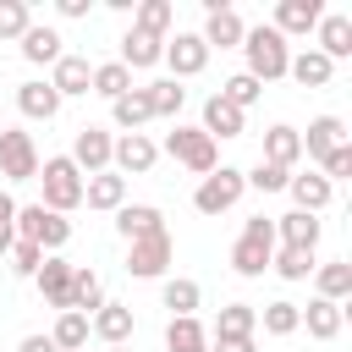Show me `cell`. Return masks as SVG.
Returning <instances> with one entry per match:
<instances>
[{"instance_id":"8fae6325","label":"cell","mask_w":352,"mask_h":352,"mask_svg":"<svg viewBox=\"0 0 352 352\" xmlns=\"http://www.w3.org/2000/svg\"><path fill=\"white\" fill-rule=\"evenodd\" d=\"M154 160H160V143H154L148 132H121L116 148H110V170H116V176H148Z\"/></svg>"},{"instance_id":"3957f363","label":"cell","mask_w":352,"mask_h":352,"mask_svg":"<svg viewBox=\"0 0 352 352\" xmlns=\"http://www.w3.org/2000/svg\"><path fill=\"white\" fill-rule=\"evenodd\" d=\"M38 187H44V209L50 214H72V209H82V170L66 160V154H50V160H38V176H33Z\"/></svg>"},{"instance_id":"681fc988","label":"cell","mask_w":352,"mask_h":352,"mask_svg":"<svg viewBox=\"0 0 352 352\" xmlns=\"http://www.w3.org/2000/svg\"><path fill=\"white\" fill-rule=\"evenodd\" d=\"M55 11H60L66 22H77V16H88V0H55Z\"/></svg>"},{"instance_id":"5b68a950","label":"cell","mask_w":352,"mask_h":352,"mask_svg":"<svg viewBox=\"0 0 352 352\" xmlns=\"http://www.w3.org/2000/svg\"><path fill=\"white\" fill-rule=\"evenodd\" d=\"M160 154H170V160H176V165H187L192 176H209V170L220 165V143H214V138H204L198 126H182V121L165 132Z\"/></svg>"},{"instance_id":"ba28073f","label":"cell","mask_w":352,"mask_h":352,"mask_svg":"<svg viewBox=\"0 0 352 352\" xmlns=\"http://www.w3.org/2000/svg\"><path fill=\"white\" fill-rule=\"evenodd\" d=\"M0 176L6 182H33L38 176V143H33V132H22V126L0 132Z\"/></svg>"},{"instance_id":"ab89813d","label":"cell","mask_w":352,"mask_h":352,"mask_svg":"<svg viewBox=\"0 0 352 352\" xmlns=\"http://www.w3.org/2000/svg\"><path fill=\"white\" fill-rule=\"evenodd\" d=\"M50 341H55V352H82L88 346V314H55V330H50Z\"/></svg>"},{"instance_id":"7a4b0ae2","label":"cell","mask_w":352,"mask_h":352,"mask_svg":"<svg viewBox=\"0 0 352 352\" xmlns=\"http://www.w3.org/2000/svg\"><path fill=\"white\" fill-rule=\"evenodd\" d=\"M270 258H275V220L270 214H248L242 220V236L231 242V270L242 280H258L270 270Z\"/></svg>"},{"instance_id":"277c9868","label":"cell","mask_w":352,"mask_h":352,"mask_svg":"<svg viewBox=\"0 0 352 352\" xmlns=\"http://www.w3.org/2000/svg\"><path fill=\"white\" fill-rule=\"evenodd\" d=\"M11 231H16L22 242L44 248V253H60V248L72 242V220H66V214H50L44 204H16V220H11Z\"/></svg>"},{"instance_id":"9a60e30c","label":"cell","mask_w":352,"mask_h":352,"mask_svg":"<svg viewBox=\"0 0 352 352\" xmlns=\"http://www.w3.org/2000/svg\"><path fill=\"white\" fill-rule=\"evenodd\" d=\"M314 50H319L330 66L346 60V55H352V16H346V11H324L319 28H314Z\"/></svg>"},{"instance_id":"52a82bcc","label":"cell","mask_w":352,"mask_h":352,"mask_svg":"<svg viewBox=\"0 0 352 352\" xmlns=\"http://www.w3.org/2000/svg\"><path fill=\"white\" fill-rule=\"evenodd\" d=\"M170 258H176L170 231H154V236H143V242H126V275H138V280H165Z\"/></svg>"},{"instance_id":"d590c367","label":"cell","mask_w":352,"mask_h":352,"mask_svg":"<svg viewBox=\"0 0 352 352\" xmlns=\"http://www.w3.org/2000/svg\"><path fill=\"white\" fill-rule=\"evenodd\" d=\"M258 324H264V336H297L302 330V314H297L292 297H275V302L258 308Z\"/></svg>"},{"instance_id":"1f68e13d","label":"cell","mask_w":352,"mask_h":352,"mask_svg":"<svg viewBox=\"0 0 352 352\" xmlns=\"http://www.w3.org/2000/svg\"><path fill=\"white\" fill-rule=\"evenodd\" d=\"M104 308V280H99V270H88V264H77L72 270V314H99Z\"/></svg>"},{"instance_id":"2e32d148","label":"cell","mask_w":352,"mask_h":352,"mask_svg":"<svg viewBox=\"0 0 352 352\" xmlns=\"http://www.w3.org/2000/svg\"><path fill=\"white\" fill-rule=\"evenodd\" d=\"M319 236H324V220H319V214H302V209L275 214V248H302V253H314Z\"/></svg>"},{"instance_id":"836d02e7","label":"cell","mask_w":352,"mask_h":352,"mask_svg":"<svg viewBox=\"0 0 352 352\" xmlns=\"http://www.w3.org/2000/svg\"><path fill=\"white\" fill-rule=\"evenodd\" d=\"M110 121H116L121 132H143V126L154 121V110H148V94H143V88H132V94H121V99L110 104Z\"/></svg>"},{"instance_id":"4fadbf2b","label":"cell","mask_w":352,"mask_h":352,"mask_svg":"<svg viewBox=\"0 0 352 352\" xmlns=\"http://www.w3.org/2000/svg\"><path fill=\"white\" fill-rule=\"evenodd\" d=\"M165 66H170V82L198 77V72L209 66V44H204L198 33H170V38H165Z\"/></svg>"},{"instance_id":"30bf717a","label":"cell","mask_w":352,"mask_h":352,"mask_svg":"<svg viewBox=\"0 0 352 352\" xmlns=\"http://www.w3.org/2000/svg\"><path fill=\"white\" fill-rule=\"evenodd\" d=\"M110 148H116V132H104V126H77V138H72V165L82 170V176H99V170H110Z\"/></svg>"},{"instance_id":"7402d4cb","label":"cell","mask_w":352,"mask_h":352,"mask_svg":"<svg viewBox=\"0 0 352 352\" xmlns=\"http://www.w3.org/2000/svg\"><path fill=\"white\" fill-rule=\"evenodd\" d=\"M198 132L214 138V143H220V138H242V132H248V116H242L236 104H226L220 94H209V99H204V121H198Z\"/></svg>"},{"instance_id":"d4e9b609","label":"cell","mask_w":352,"mask_h":352,"mask_svg":"<svg viewBox=\"0 0 352 352\" xmlns=\"http://www.w3.org/2000/svg\"><path fill=\"white\" fill-rule=\"evenodd\" d=\"M297 138H302V154H308V160H324L330 148L346 143V121H341V116H314L308 132H297Z\"/></svg>"},{"instance_id":"ffe728a7","label":"cell","mask_w":352,"mask_h":352,"mask_svg":"<svg viewBox=\"0 0 352 352\" xmlns=\"http://www.w3.org/2000/svg\"><path fill=\"white\" fill-rule=\"evenodd\" d=\"M88 82H94V66H88V55H60L55 66H50V88L60 94V99H82L88 94Z\"/></svg>"},{"instance_id":"816d5d0a","label":"cell","mask_w":352,"mask_h":352,"mask_svg":"<svg viewBox=\"0 0 352 352\" xmlns=\"http://www.w3.org/2000/svg\"><path fill=\"white\" fill-rule=\"evenodd\" d=\"M104 352H132V346H104Z\"/></svg>"},{"instance_id":"5bb4252c","label":"cell","mask_w":352,"mask_h":352,"mask_svg":"<svg viewBox=\"0 0 352 352\" xmlns=\"http://www.w3.org/2000/svg\"><path fill=\"white\" fill-rule=\"evenodd\" d=\"M72 270H77V264H66L60 253H44V264H38V275H33L38 297H44L55 314H66V308H72Z\"/></svg>"},{"instance_id":"8992f818","label":"cell","mask_w":352,"mask_h":352,"mask_svg":"<svg viewBox=\"0 0 352 352\" xmlns=\"http://www.w3.org/2000/svg\"><path fill=\"white\" fill-rule=\"evenodd\" d=\"M242 192H248L242 170H236V165H214L209 176H198V187H192V209H198V214H226V209L242 204Z\"/></svg>"},{"instance_id":"ac0fdd59","label":"cell","mask_w":352,"mask_h":352,"mask_svg":"<svg viewBox=\"0 0 352 352\" xmlns=\"http://www.w3.org/2000/svg\"><path fill=\"white\" fill-rule=\"evenodd\" d=\"M16 50H22V60H28V66H55V60L66 55V38H60L50 22H33V28L16 38Z\"/></svg>"},{"instance_id":"d6a6232c","label":"cell","mask_w":352,"mask_h":352,"mask_svg":"<svg viewBox=\"0 0 352 352\" xmlns=\"http://www.w3.org/2000/svg\"><path fill=\"white\" fill-rule=\"evenodd\" d=\"M143 94H148V110H154V121H176V116H182V104H187V88H182V82H170V77H160V82H143Z\"/></svg>"},{"instance_id":"6da1fadb","label":"cell","mask_w":352,"mask_h":352,"mask_svg":"<svg viewBox=\"0 0 352 352\" xmlns=\"http://www.w3.org/2000/svg\"><path fill=\"white\" fill-rule=\"evenodd\" d=\"M242 72L253 77V82H280L286 77V66H292V44L270 28V22H258V28H248L242 33Z\"/></svg>"},{"instance_id":"9c48e42d","label":"cell","mask_w":352,"mask_h":352,"mask_svg":"<svg viewBox=\"0 0 352 352\" xmlns=\"http://www.w3.org/2000/svg\"><path fill=\"white\" fill-rule=\"evenodd\" d=\"M242 33H248V22L236 16V6H226V0H204V44H209V55L214 50H242Z\"/></svg>"},{"instance_id":"d6986e66","label":"cell","mask_w":352,"mask_h":352,"mask_svg":"<svg viewBox=\"0 0 352 352\" xmlns=\"http://www.w3.org/2000/svg\"><path fill=\"white\" fill-rule=\"evenodd\" d=\"M126 72H148V66H160L165 60V38H154V33H143V28H126L121 33V55H116Z\"/></svg>"},{"instance_id":"74e56055","label":"cell","mask_w":352,"mask_h":352,"mask_svg":"<svg viewBox=\"0 0 352 352\" xmlns=\"http://www.w3.org/2000/svg\"><path fill=\"white\" fill-rule=\"evenodd\" d=\"M170 22H176V6L170 0H138V11H132V28H143L154 38H170Z\"/></svg>"},{"instance_id":"7bdbcfd3","label":"cell","mask_w":352,"mask_h":352,"mask_svg":"<svg viewBox=\"0 0 352 352\" xmlns=\"http://www.w3.org/2000/svg\"><path fill=\"white\" fill-rule=\"evenodd\" d=\"M242 182H248L253 192H286V182H292V170H280V165H270V160H258L253 170H242Z\"/></svg>"},{"instance_id":"f35d334b","label":"cell","mask_w":352,"mask_h":352,"mask_svg":"<svg viewBox=\"0 0 352 352\" xmlns=\"http://www.w3.org/2000/svg\"><path fill=\"white\" fill-rule=\"evenodd\" d=\"M253 330H258V308L253 302H226L214 314V330L209 336H253Z\"/></svg>"},{"instance_id":"60d3db41","label":"cell","mask_w":352,"mask_h":352,"mask_svg":"<svg viewBox=\"0 0 352 352\" xmlns=\"http://www.w3.org/2000/svg\"><path fill=\"white\" fill-rule=\"evenodd\" d=\"M314 264H319V258H314V253H302V248H275V258H270V270H275L280 280H292V286H297V280H308V275H314Z\"/></svg>"},{"instance_id":"83f0119b","label":"cell","mask_w":352,"mask_h":352,"mask_svg":"<svg viewBox=\"0 0 352 352\" xmlns=\"http://www.w3.org/2000/svg\"><path fill=\"white\" fill-rule=\"evenodd\" d=\"M286 77L297 82V88H330V77H336V66L308 44V50H297L292 55V66H286Z\"/></svg>"},{"instance_id":"7dc6e473","label":"cell","mask_w":352,"mask_h":352,"mask_svg":"<svg viewBox=\"0 0 352 352\" xmlns=\"http://www.w3.org/2000/svg\"><path fill=\"white\" fill-rule=\"evenodd\" d=\"M209 352H258L253 336H209Z\"/></svg>"},{"instance_id":"cb8c5ba5","label":"cell","mask_w":352,"mask_h":352,"mask_svg":"<svg viewBox=\"0 0 352 352\" xmlns=\"http://www.w3.org/2000/svg\"><path fill=\"white\" fill-rule=\"evenodd\" d=\"M154 231H165V214H160L154 204H121V209H116V236H121V242H143V236H154Z\"/></svg>"},{"instance_id":"f6af8a7d","label":"cell","mask_w":352,"mask_h":352,"mask_svg":"<svg viewBox=\"0 0 352 352\" xmlns=\"http://www.w3.org/2000/svg\"><path fill=\"white\" fill-rule=\"evenodd\" d=\"M6 258H11V275H22V280H33V275H38V264H44V248H33V242H22V236H16Z\"/></svg>"},{"instance_id":"e0dca14e","label":"cell","mask_w":352,"mask_h":352,"mask_svg":"<svg viewBox=\"0 0 352 352\" xmlns=\"http://www.w3.org/2000/svg\"><path fill=\"white\" fill-rule=\"evenodd\" d=\"M132 330H138L132 308H126V302H110V297H104V308L88 319V336H99L104 346H126V341H132Z\"/></svg>"},{"instance_id":"44dd1931","label":"cell","mask_w":352,"mask_h":352,"mask_svg":"<svg viewBox=\"0 0 352 352\" xmlns=\"http://www.w3.org/2000/svg\"><path fill=\"white\" fill-rule=\"evenodd\" d=\"M16 110L28 121H55L60 116V94L50 88V77H28V82H16Z\"/></svg>"},{"instance_id":"484cf974","label":"cell","mask_w":352,"mask_h":352,"mask_svg":"<svg viewBox=\"0 0 352 352\" xmlns=\"http://www.w3.org/2000/svg\"><path fill=\"white\" fill-rule=\"evenodd\" d=\"M160 302L170 308V319H192V314L204 308V286L187 280V275H165V280H160Z\"/></svg>"},{"instance_id":"f546056e","label":"cell","mask_w":352,"mask_h":352,"mask_svg":"<svg viewBox=\"0 0 352 352\" xmlns=\"http://www.w3.org/2000/svg\"><path fill=\"white\" fill-rule=\"evenodd\" d=\"M286 192H292V204H297L302 214H319V209H330V198H336V187H330L319 170H308V176H292V182H286Z\"/></svg>"},{"instance_id":"8d00e7d4","label":"cell","mask_w":352,"mask_h":352,"mask_svg":"<svg viewBox=\"0 0 352 352\" xmlns=\"http://www.w3.org/2000/svg\"><path fill=\"white\" fill-rule=\"evenodd\" d=\"M165 352H209V330L198 324V314L165 324Z\"/></svg>"},{"instance_id":"603a6c76","label":"cell","mask_w":352,"mask_h":352,"mask_svg":"<svg viewBox=\"0 0 352 352\" xmlns=\"http://www.w3.org/2000/svg\"><path fill=\"white\" fill-rule=\"evenodd\" d=\"M82 204L99 209V214H116L126 204V176L116 170H99V176H82Z\"/></svg>"},{"instance_id":"7c38bea8","label":"cell","mask_w":352,"mask_h":352,"mask_svg":"<svg viewBox=\"0 0 352 352\" xmlns=\"http://www.w3.org/2000/svg\"><path fill=\"white\" fill-rule=\"evenodd\" d=\"M319 16H324V0H275L270 28H275L280 38H308V33L319 28Z\"/></svg>"},{"instance_id":"b9f144b4","label":"cell","mask_w":352,"mask_h":352,"mask_svg":"<svg viewBox=\"0 0 352 352\" xmlns=\"http://www.w3.org/2000/svg\"><path fill=\"white\" fill-rule=\"evenodd\" d=\"M258 94H264V82H253L248 72H236V77H226V82H220V99H226V104H236L242 116H248V104H258Z\"/></svg>"},{"instance_id":"c3c4849f","label":"cell","mask_w":352,"mask_h":352,"mask_svg":"<svg viewBox=\"0 0 352 352\" xmlns=\"http://www.w3.org/2000/svg\"><path fill=\"white\" fill-rule=\"evenodd\" d=\"M16 352H55V341H50L44 330H33V336H22V341H16Z\"/></svg>"},{"instance_id":"f1b7e54d","label":"cell","mask_w":352,"mask_h":352,"mask_svg":"<svg viewBox=\"0 0 352 352\" xmlns=\"http://www.w3.org/2000/svg\"><path fill=\"white\" fill-rule=\"evenodd\" d=\"M258 160H270V165H280V170H292L297 160H302V138H297V126H286V121H275L270 132H264V154Z\"/></svg>"},{"instance_id":"ee69618b","label":"cell","mask_w":352,"mask_h":352,"mask_svg":"<svg viewBox=\"0 0 352 352\" xmlns=\"http://www.w3.org/2000/svg\"><path fill=\"white\" fill-rule=\"evenodd\" d=\"M33 28V6L28 0H0V38H22Z\"/></svg>"},{"instance_id":"f907efd6","label":"cell","mask_w":352,"mask_h":352,"mask_svg":"<svg viewBox=\"0 0 352 352\" xmlns=\"http://www.w3.org/2000/svg\"><path fill=\"white\" fill-rule=\"evenodd\" d=\"M11 242H16V231H11V226H0V258L11 253Z\"/></svg>"},{"instance_id":"4316f807","label":"cell","mask_w":352,"mask_h":352,"mask_svg":"<svg viewBox=\"0 0 352 352\" xmlns=\"http://www.w3.org/2000/svg\"><path fill=\"white\" fill-rule=\"evenodd\" d=\"M297 314H302V330L314 341H336L341 336V319H346V308L341 302H324V297H308V308H297Z\"/></svg>"},{"instance_id":"f5cc1de1","label":"cell","mask_w":352,"mask_h":352,"mask_svg":"<svg viewBox=\"0 0 352 352\" xmlns=\"http://www.w3.org/2000/svg\"><path fill=\"white\" fill-rule=\"evenodd\" d=\"M82 352H88V346H82Z\"/></svg>"},{"instance_id":"bcb514c9","label":"cell","mask_w":352,"mask_h":352,"mask_svg":"<svg viewBox=\"0 0 352 352\" xmlns=\"http://www.w3.org/2000/svg\"><path fill=\"white\" fill-rule=\"evenodd\" d=\"M319 176L336 187V182H346L352 176V143H341V148H330L324 160H319Z\"/></svg>"},{"instance_id":"e575fe53","label":"cell","mask_w":352,"mask_h":352,"mask_svg":"<svg viewBox=\"0 0 352 352\" xmlns=\"http://www.w3.org/2000/svg\"><path fill=\"white\" fill-rule=\"evenodd\" d=\"M88 94H99V99H121V94H132V72L121 66V60H99L94 66V82H88Z\"/></svg>"},{"instance_id":"4dcf8cb0","label":"cell","mask_w":352,"mask_h":352,"mask_svg":"<svg viewBox=\"0 0 352 352\" xmlns=\"http://www.w3.org/2000/svg\"><path fill=\"white\" fill-rule=\"evenodd\" d=\"M314 297H324V302H341L346 308V297H352V264L346 258H330V264H314Z\"/></svg>"}]
</instances>
